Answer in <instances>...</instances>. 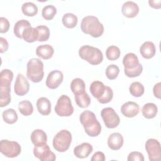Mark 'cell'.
I'll list each match as a JSON object with an SVG mask.
<instances>
[{"instance_id":"5","label":"cell","mask_w":161,"mask_h":161,"mask_svg":"<svg viewBox=\"0 0 161 161\" xmlns=\"http://www.w3.org/2000/svg\"><path fill=\"white\" fill-rule=\"evenodd\" d=\"M72 142V135L67 130H62L58 131L53 137V147L58 152L67 151Z\"/></svg>"},{"instance_id":"15","label":"cell","mask_w":161,"mask_h":161,"mask_svg":"<svg viewBox=\"0 0 161 161\" xmlns=\"http://www.w3.org/2000/svg\"><path fill=\"white\" fill-rule=\"evenodd\" d=\"M121 12L126 18H135L139 13V7L136 3L133 1H126L122 6Z\"/></svg>"},{"instance_id":"36","label":"cell","mask_w":161,"mask_h":161,"mask_svg":"<svg viewBox=\"0 0 161 161\" xmlns=\"http://www.w3.org/2000/svg\"><path fill=\"white\" fill-rule=\"evenodd\" d=\"M38 31V41L45 42L48 40L50 37V30L48 27L45 25H40L36 27Z\"/></svg>"},{"instance_id":"28","label":"cell","mask_w":161,"mask_h":161,"mask_svg":"<svg viewBox=\"0 0 161 161\" xmlns=\"http://www.w3.org/2000/svg\"><path fill=\"white\" fill-rule=\"evenodd\" d=\"M74 97L77 105L81 108H86L91 104V98L86 91L75 95Z\"/></svg>"},{"instance_id":"37","label":"cell","mask_w":161,"mask_h":161,"mask_svg":"<svg viewBox=\"0 0 161 161\" xmlns=\"http://www.w3.org/2000/svg\"><path fill=\"white\" fill-rule=\"evenodd\" d=\"M119 73V67L114 64L109 65L106 69V75L109 80L115 79Z\"/></svg>"},{"instance_id":"33","label":"cell","mask_w":161,"mask_h":161,"mask_svg":"<svg viewBox=\"0 0 161 161\" xmlns=\"http://www.w3.org/2000/svg\"><path fill=\"white\" fill-rule=\"evenodd\" d=\"M18 109L19 111L24 116L31 115L33 112L32 103L28 100H24L19 102L18 104Z\"/></svg>"},{"instance_id":"6","label":"cell","mask_w":161,"mask_h":161,"mask_svg":"<svg viewBox=\"0 0 161 161\" xmlns=\"http://www.w3.org/2000/svg\"><path fill=\"white\" fill-rule=\"evenodd\" d=\"M55 112L61 117L70 116L74 113V108L70 97L67 95H62L58 99L55 106Z\"/></svg>"},{"instance_id":"3","label":"cell","mask_w":161,"mask_h":161,"mask_svg":"<svg viewBox=\"0 0 161 161\" xmlns=\"http://www.w3.org/2000/svg\"><path fill=\"white\" fill-rule=\"evenodd\" d=\"M26 76L28 79L35 83L40 82L43 78V64L37 58H31L26 65Z\"/></svg>"},{"instance_id":"10","label":"cell","mask_w":161,"mask_h":161,"mask_svg":"<svg viewBox=\"0 0 161 161\" xmlns=\"http://www.w3.org/2000/svg\"><path fill=\"white\" fill-rule=\"evenodd\" d=\"M33 154L41 161H54L56 159L55 155L51 151L47 143L35 146Z\"/></svg>"},{"instance_id":"34","label":"cell","mask_w":161,"mask_h":161,"mask_svg":"<svg viewBox=\"0 0 161 161\" xmlns=\"http://www.w3.org/2000/svg\"><path fill=\"white\" fill-rule=\"evenodd\" d=\"M57 13V9L53 5H47L42 9V15L46 20L52 19Z\"/></svg>"},{"instance_id":"40","label":"cell","mask_w":161,"mask_h":161,"mask_svg":"<svg viewBox=\"0 0 161 161\" xmlns=\"http://www.w3.org/2000/svg\"><path fill=\"white\" fill-rule=\"evenodd\" d=\"M128 161H144L143 155L139 152H132L129 153L127 158Z\"/></svg>"},{"instance_id":"43","label":"cell","mask_w":161,"mask_h":161,"mask_svg":"<svg viewBox=\"0 0 161 161\" xmlns=\"http://www.w3.org/2000/svg\"><path fill=\"white\" fill-rule=\"evenodd\" d=\"M105 155L101 152H97L94 153L92 158H91V161H104L105 160Z\"/></svg>"},{"instance_id":"41","label":"cell","mask_w":161,"mask_h":161,"mask_svg":"<svg viewBox=\"0 0 161 161\" xmlns=\"http://www.w3.org/2000/svg\"><path fill=\"white\" fill-rule=\"evenodd\" d=\"M0 21H1V29L0 32L1 33H6L9 28V23L8 20L4 17L0 18Z\"/></svg>"},{"instance_id":"14","label":"cell","mask_w":161,"mask_h":161,"mask_svg":"<svg viewBox=\"0 0 161 161\" xmlns=\"http://www.w3.org/2000/svg\"><path fill=\"white\" fill-rule=\"evenodd\" d=\"M140 111L139 105L133 101L124 103L121 107V112L125 117L133 118L136 116Z\"/></svg>"},{"instance_id":"1","label":"cell","mask_w":161,"mask_h":161,"mask_svg":"<svg viewBox=\"0 0 161 161\" xmlns=\"http://www.w3.org/2000/svg\"><path fill=\"white\" fill-rule=\"evenodd\" d=\"M79 120L84 128L85 132L89 136L95 137L101 133V124L93 112L89 110L83 111L79 116Z\"/></svg>"},{"instance_id":"2","label":"cell","mask_w":161,"mask_h":161,"mask_svg":"<svg viewBox=\"0 0 161 161\" xmlns=\"http://www.w3.org/2000/svg\"><path fill=\"white\" fill-rule=\"evenodd\" d=\"M83 33L90 35L94 38L100 37L104 33V26L99 19L94 16H87L83 18L80 23Z\"/></svg>"},{"instance_id":"18","label":"cell","mask_w":161,"mask_h":161,"mask_svg":"<svg viewBox=\"0 0 161 161\" xmlns=\"http://www.w3.org/2000/svg\"><path fill=\"white\" fill-rule=\"evenodd\" d=\"M141 55L146 59H150L154 57L156 53V48L152 42H145L140 48Z\"/></svg>"},{"instance_id":"12","label":"cell","mask_w":161,"mask_h":161,"mask_svg":"<svg viewBox=\"0 0 161 161\" xmlns=\"http://www.w3.org/2000/svg\"><path fill=\"white\" fill-rule=\"evenodd\" d=\"M30 89V84L27 79L21 74H18L15 80L14 90L16 94L23 96L26 94Z\"/></svg>"},{"instance_id":"16","label":"cell","mask_w":161,"mask_h":161,"mask_svg":"<svg viewBox=\"0 0 161 161\" xmlns=\"http://www.w3.org/2000/svg\"><path fill=\"white\" fill-rule=\"evenodd\" d=\"M92 146L87 142L82 143L74 148V154L79 158H87L92 152Z\"/></svg>"},{"instance_id":"4","label":"cell","mask_w":161,"mask_h":161,"mask_svg":"<svg viewBox=\"0 0 161 161\" xmlns=\"http://www.w3.org/2000/svg\"><path fill=\"white\" fill-rule=\"evenodd\" d=\"M79 55L91 65H98L103 60V53L99 48L87 45L82 46L79 48Z\"/></svg>"},{"instance_id":"25","label":"cell","mask_w":161,"mask_h":161,"mask_svg":"<svg viewBox=\"0 0 161 161\" xmlns=\"http://www.w3.org/2000/svg\"><path fill=\"white\" fill-rule=\"evenodd\" d=\"M30 23L26 19H21L18 21L14 26V34L15 36L19 38H23L22 35L25 30L28 27H31Z\"/></svg>"},{"instance_id":"11","label":"cell","mask_w":161,"mask_h":161,"mask_svg":"<svg viewBox=\"0 0 161 161\" xmlns=\"http://www.w3.org/2000/svg\"><path fill=\"white\" fill-rule=\"evenodd\" d=\"M13 72L9 69H3L0 72V92H11V84Z\"/></svg>"},{"instance_id":"45","label":"cell","mask_w":161,"mask_h":161,"mask_svg":"<svg viewBox=\"0 0 161 161\" xmlns=\"http://www.w3.org/2000/svg\"><path fill=\"white\" fill-rule=\"evenodd\" d=\"M149 6L155 9H160L161 7V0L158 1H148Z\"/></svg>"},{"instance_id":"32","label":"cell","mask_w":161,"mask_h":161,"mask_svg":"<svg viewBox=\"0 0 161 161\" xmlns=\"http://www.w3.org/2000/svg\"><path fill=\"white\" fill-rule=\"evenodd\" d=\"M130 94L136 97L142 96L145 92V88L142 84L139 82H133L131 84L129 87Z\"/></svg>"},{"instance_id":"35","label":"cell","mask_w":161,"mask_h":161,"mask_svg":"<svg viewBox=\"0 0 161 161\" xmlns=\"http://www.w3.org/2000/svg\"><path fill=\"white\" fill-rule=\"evenodd\" d=\"M120 54V49L115 45H111L108 47L106 50V56L109 60H117L119 57Z\"/></svg>"},{"instance_id":"31","label":"cell","mask_w":161,"mask_h":161,"mask_svg":"<svg viewBox=\"0 0 161 161\" xmlns=\"http://www.w3.org/2000/svg\"><path fill=\"white\" fill-rule=\"evenodd\" d=\"M21 11L27 16H34L38 13V7L31 2H26L21 6Z\"/></svg>"},{"instance_id":"22","label":"cell","mask_w":161,"mask_h":161,"mask_svg":"<svg viewBox=\"0 0 161 161\" xmlns=\"http://www.w3.org/2000/svg\"><path fill=\"white\" fill-rule=\"evenodd\" d=\"M36 108L38 111L42 115H48L51 112V103L48 99L42 97L38 99L36 101Z\"/></svg>"},{"instance_id":"24","label":"cell","mask_w":161,"mask_h":161,"mask_svg":"<svg viewBox=\"0 0 161 161\" xmlns=\"http://www.w3.org/2000/svg\"><path fill=\"white\" fill-rule=\"evenodd\" d=\"M157 106L153 103H148L145 104L142 109L143 116L147 119H152L155 118L157 114Z\"/></svg>"},{"instance_id":"7","label":"cell","mask_w":161,"mask_h":161,"mask_svg":"<svg viewBox=\"0 0 161 161\" xmlns=\"http://www.w3.org/2000/svg\"><path fill=\"white\" fill-rule=\"evenodd\" d=\"M21 151L20 145L14 141L1 140L0 142V152L8 158L18 157Z\"/></svg>"},{"instance_id":"27","label":"cell","mask_w":161,"mask_h":161,"mask_svg":"<svg viewBox=\"0 0 161 161\" xmlns=\"http://www.w3.org/2000/svg\"><path fill=\"white\" fill-rule=\"evenodd\" d=\"M86 85L82 79L75 78L70 83V89L74 95L79 94L85 92Z\"/></svg>"},{"instance_id":"8","label":"cell","mask_w":161,"mask_h":161,"mask_svg":"<svg viewBox=\"0 0 161 161\" xmlns=\"http://www.w3.org/2000/svg\"><path fill=\"white\" fill-rule=\"evenodd\" d=\"M101 116L104 125L108 128H114L120 123L118 114L112 108L108 107L103 108L101 111Z\"/></svg>"},{"instance_id":"30","label":"cell","mask_w":161,"mask_h":161,"mask_svg":"<svg viewBox=\"0 0 161 161\" xmlns=\"http://www.w3.org/2000/svg\"><path fill=\"white\" fill-rule=\"evenodd\" d=\"M2 117L4 122L8 124H13L18 120V114L15 110L12 108L4 110L2 113Z\"/></svg>"},{"instance_id":"39","label":"cell","mask_w":161,"mask_h":161,"mask_svg":"<svg viewBox=\"0 0 161 161\" xmlns=\"http://www.w3.org/2000/svg\"><path fill=\"white\" fill-rule=\"evenodd\" d=\"M143 71V67L141 64H139L134 69L127 70H124L125 74L128 77H136L139 76Z\"/></svg>"},{"instance_id":"19","label":"cell","mask_w":161,"mask_h":161,"mask_svg":"<svg viewBox=\"0 0 161 161\" xmlns=\"http://www.w3.org/2000/svg\"><path fill=\"white\" fill-rule=\"evenodd\" d=\"M138 57L133 53H128L126 54L123 58V64L124 70H132L135 69L139 64Z\"/></svg>"},{"instance_id":"13","label":"cell","mask_w":161,"mask_h":161,"mask_svg":"<svg viewBox=\"0 0 161 161\" xmlns=\"http://www.w3.org/2000/svg\"><path fill=\"white\" fill-rule=\"evenodd\" d=\"M64 79L63 73L58 70L50 72L46 79V86L51 89H57L62 82Z\"/></svg>"},{"instance_id":"20","label":"cell","mask_w":161,"mask_h":161,"mask_svg":"<svg viewBox=\"0 0 161 161\" xmlns=\"http://www.w3.org/2000/svg\"><path fill=\"white\" fill-rule=\"evenodd\" d=\"M53 53L54 49L49 44L39 45L36 49V55L44 60H48L52 58Z\"/></svg>"},{"instance_id":"21","label":"cell","mask_w":161,"mask_h":161,"mask_svg":"<svg viewBox=\"0 0 161 161\" xmlns=\"http://www.w3.org/2000/svg\"><path fill=\"white\" fill-rule=\"evenodd\" d=\"M31 141L35 146L47 143V136L45 132L40 129L35 130L30 136Z\"/></svg>"},{"instance_id":"38","label":"cell","mask_w":161,"mask_h":161,"mask_svg":"<svg viewBox=\"0 0 161 161\" xmlns=\"http://www.w3.org/2000/svg\"><path fill=\"white\" fill-rule=\"evenodd\" d=\"M113 97V92L112 89L109 87L106 86V89L104 94L97 99L98 102L101 103V104H106L109 103Z\"/></svg>"},{"instance_id":"26","label":"cell","mask_w":161,"mask_h":161,"mask_svg":"<svg viewBox=\"0 0 161 161\" xmlns=\"http://www.w3.org/2000/svg\"><path fill=\"white\" fill-rule=\"evenodd\" d=\"M22 37L25 42L28 43L38 41V31L36 28L28 27L23 31Z\"/></svg>"},{"instance_id":"17","label":"cell","mask_w":161,"mask_h":161,"mask_svg":"<svg viewBox=\"0 0 161 161\" xmlns=\"http://www.w3.org/2000/svg\"><path fill=\"white\" fill-rule=\"evenodd\" d=\"M123 145V137L119 133H113L108 138V146L113 150H119Z\"/></svg>"},{"instance_id":"9","label":"cell","mask_w":161,"mask_h":161,"mask_svg":"<svg viewBox=\"0 0 161 161\" xmlns=\"http://www.w3.org/2000/svg\"><path fill=\"white\" fill-rule=\"evenodd\" d=\"M145 149L150 161H159L161 158V148L160 142L154 138L146 141Z\"/></svg>"},{"instance_id":"29","label":"cell","mask_w":161,"mask_h":161,"mask_svg":"<svg viewBox=\"0 0 161 161\" xmlns=\"http://www.w3.org/2000/svg\"><path fill=\"white\" fill-rule=\"evenodd\" d=\"M62 21L64 26L68 28H73L76 26L78 19L74 14L67 13L64 14Z\"/></svg>"},{"instance_id":"23","label":"cell","mask_w":161,"mask_h":161,"mask_svg":"<svg viewBox=\"0 0 161 161\" xmlns=\"http://www.w3.org/2000/svg\"><path fill=\"white\" fill-rule=\"evenodd\" d=\"M106 86L101 81L95 80L92 82L89 87V91L94 97L98 99L104 93Z\"/></svg>"},{"instance_id":"44","label":"cell","mask_w":161,"mask_h":161,"mask_svg":"<svg viewBox=\"0 0 161 161\" xmlns=\"http://www.w3.org/2000/svg\"><path fill=\"white\" fill-rule=\"evenodd\" d=\"M160 90H161V83L158 82L156 84H155L153 88V93L155 97L158 99H160V96H161Z\"/></svg>"},{"instance_id":"42","label":"cell","mask_w":161,"mask_h":161,"mask_svg":"<svg viewBox=\"0 0 161 161\" xmlns=\"http://www.w3.org/2000/svg\"><path fill=\"white\" fill-rule=\"evenodd\" d=\"M8 47H9V45L7 40L3 37H1L0 38V52L3 53L6 52L8 49Z\"/></svg>"}]
</instances>
